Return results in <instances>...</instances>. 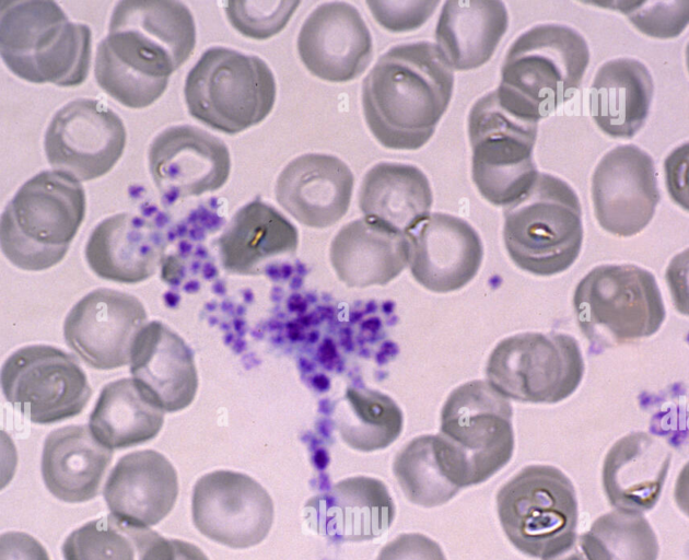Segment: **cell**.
<instances>
[{
    "mask_svg": "<svg viewBox=\"0 0 689 560\" xmlns=\"http://www.w3.org/2000/svg\"><path fill=\"white\" fill-rule=\"evenodd\" d=\"M196 45L194 16L180 1L121 0L97 45L94 74L110 97L130 108L154 103Z\"/></svg>",
    "mask_w": 689,
    "mask_h": 560,
    "instance_id": "obj_1",
    "label": "cell"
},
{
    "mask_svg": "<svg viewBox=\"0 0 689 560\" xmlns=\"http://www.w3.org/2000/svg\"><path fill=\"white\" fill-rule=\"evenodd\" d=\"M453 86L454 71L436 45L417 42L394 46L363 81L366 125L387 149H420L447 109Z\"/></svg>",
    "mask_w": 689,
    "mask_h": 560,
    "instance_id": "obj_2",
    "label": "cell"
},
{
    "mask_svg": "<svg viewBox=\"0 0 689 560\" xmlns=\"http://www.w3.org/2000/svg\"><path fill=\"white\" fill-rule=\"evenodd\" d=\"M512 407L488 382L455 388L441 411L433 452L445 478L459 490L487 481L514 451Z\"/></svg>",
    "mask_w": 689,
    "mask_h": 560,
    "instance_id": "obj_3",
    "label": "cell"
},
{
    "mask_svg": "<svg viewBox=\"0 0 689 560\" xmlns=\"http://www.w3.org/2000/svg\"><path fill=\"white\" fill-rule=\"evenodd\" d=\"M588 62L587 43L577 31L535 25L509 48L495 94L506 110L538 122L573 96Z\"/></svg>",
    "mask_w": 689,
    "mask_h": 560,
    "instance_id": "obj_4",
    "label": "cell"
},
{
    "mask_svg": "<svg viewBox=\"0 0 689 560\" xmlns=\"http://www.w3.org/2000/svg\"><path fill=\"white\" fill-rule=\"evenodd\" d=\"M0 50L5 66L33 83L75 86L89 74L92 32L51 0H3Z\"/></svg>",
    "mask_w": 689,
    "mask_h": 560,
    "instance_id": "obj_5",
    "label": "cell"
},
{
    "mask_svg": "<svg viewBox=\"0 0 689 560\" xmlns=\"http://www.w3.org/2000/svg\"><path fill=\"white\" fill-rule=\"evenodd\" d=\"M85 214L82 185L59 171L25 182L1 215V249L17 268L38 271L67 254Z\"/></svg>",
    "mask_w": 689,
    "mask_h": 560,
    "instance_id": "obj_6",
    "label": "cell"
},
{
    "mask_svg": "<svg viewBox=\"0 0 689 560\" xmlns=\"http://www.w3.org/2000/svg\"><path fill=\"white\" fill-rule=\"evenodd\" d=\"M503 238L521 269L546 277L567 270L577 258L583 241L576 192L563 179L538 173L530 187L505 206Z\"/></svg>",
    "mask_w": 689,
    "mask_h": 560,
    "instance_id": "obj_7",
    "label": "cell"
},
{
    "mask_svg": "<svg viewBox=\"0 0 689 560\" xmlns=\"http://www.w3.org/2000/svg\"><path fill=\"white\" fill-rule=\"evenodd\" d=\"M573 306L592 354L647 338L666 317L654 275L631 264L592 269L577 283Z\"/></svg>",
    "mask_w": 689,
    "mask_h": 560,
    "instance_id": "obj_8",
    "label": "cell"
},
{
    "mask_svg": "<svg viewBox=\"0 0 689 560\" xmlns=\"http://www.w3.org/2000/svg\"><path fill=\"white\" fill-rule=\"evenodd\" d=\"M276 93L273 73L261 58L221 46L201 55L184 86L189 114L229 135L261 122Z\"/></svg>",
    "mask_w": 689,
    "mask_h": 560,
    "instance_id": "obj_9",
    "label": "cell"
},
{
    "mask_svg": "<svg viewBox=\"0 0 689 560\" xmlns=\"http://www.w3.org/2000/svg\"><path fill=\"white\" fill-rule=\"evenodd\" d=\"M502 529L521 552L546 558L576 536L577 499L572 481L559 468L529 465L497 494Z\"/></svg>",
    "mask_w": 689,
    "mask_h": 560,
    "instance_id": "obj_10",
    "label": "cell"
},
{
    "mask_svg": "<svg viewBox=\"0 0 689 560\" xmlns=\"http://www.w3.org/2000/svg\"><path fill=\"white\" fill-rule=\"evenodd\" d=\"M538 122L518 117L499 102L495 91L480 97L468 116L472 179L494 206H507L534 183L533 160Z\"/></svg>",
    "mask_w": 689,
    "mask_h": 560,
    "instance_id": "obj_11",
    "label": "cell"
},
{
    "mask_svg": "<svg viewBox=\"0 0 689 560\" xmlns=\"http://www.w3.org/2000/svg\"><path fill=\"white\" fill-rule=\"evenodd\" d=\"M488 383L505 398L556 404L574 393L584 374L577 341L564 332H522L501 340L486 369Z\"/></svg>",
    "mask_w": 689,
    "mask_h": 560,
    "instance_id": "obj_12",
    "label": "cell"
},
{
    "mask_svg": "<svg viewBox=\"0 0 689 560\" xmlns=\"http://www.w3.org/2000/svg\"><path fill=\"white\" fill-rule=\"evenodd\" d=\"M1 388L10 404L38 424L79 415L92 394L78 360L45 345L13 352L2 365Z\"/></svg>",
    "mask_w": 689,
    "mask_h": 560,
    "instance_id": "obj_13",
    "label": "cell"
},
{
    "mask_svg": "<svg viewBox=\"0 0 689 560\" xmlns=\"http://www.w3.org/2000/svg\"><path fill=\"white\" fill-rule=\"evenodd\" d=\"M273 514L270 494L248 475L214 470L194 486L191 515L196 528L230 548L243 549L261 542L271 529Z\"/></svg>",
    "mask_w": 689,
    "mask_h": 560,
    "instance_id": "obj_14",
    "label": "cell"
},
{
    "mask_svg": "<svg viewBox=\"0 0 689 560\" xmlns=\"http://www.w3.org/2000/svg\"><path fill=\"white\" fill-rule=\"evenodd\" d=\"M126 128L104 103L78 98L52 117L44 140L47 161L55 171L77 180H91L108 173L126 145Z\"/></svg>",
    "mask_w": 689,
    "mask_h": 560,
    "instance_id": "obj_15",
    "label": "cell"
},
{
    "mask_svg": "<svg viewBox=\"0 0 689 560\" xmlns=\"http://www.w3.org/2000/svg\"><path fill=\"white\" fill-rule=\"evenodd\" d=\"M592 200L595 217L605 231L622 237L640 233L659 201L651 155L634 144L608 151L593 173Z\"/></svg>",
    "mask_w": 689,
    "mask_h": 560,
    "instance_id": "obj_16",
    "label": "cell"
},
{
    "mask_svg": "<svg viewBox=\"0 0 689 560\" xmlns=\"http://www.w3.org/2000/svg\"><path fill=\"white\" fill-rule=\"evenodd\" d=\"M145 320L138 298L101 288L70 310L63 324L65 340L87 365L112 370L129 363L133 340Z\"/></svg>",
    "mask_w": 689,
    "mask_h": 560,
    "instance_id": "obj_17",
    "label": "cell"
},
{
    "mask_svg": "<svg viewBox=\"0 0 689 560\" xmlns=\"http://www.w3.org/2000/svg\"><path fill=\"white\" fill-rule=\"evenodd\" d=\"M149 168L164 205L221 188L231 171L230 152L218 137L190 125L160 132L149 149Z\"/></svg>",
    "mask_w": 689,
    "mask_h": 560,
    "instance_id": "obj_18",
    "label": "cell"
},
{
    "mask_svg": "<svg viewBox=\"0 0 689 560\" xmlns=\"http://www.w3.org/2000/svg\"><path fill=\"white\" fill-rule=\"evenodd\" d=\"M303 65L315 77L348 82L360 77L373 54L371 33L360 12L343 1L318 5L297 36Z\"/></svg>",
    "mask_w": 689,
    "mask_h": 560,
    "instance_id": "obj_19",
    "label": "cell"
},
{
    "mask_svg": "<svg viewBox=\"0 0 689 560\" xmlns=\"http://www.w3.org/2000/svg\"><path fill=\"white\" fill-rule=\"evenodd\" d=\"M406 236L411 273L430 291H456L480 268L483 257L480 236L458 217L434 212Z\"/></svg>",
    "mask_w": 689,
    "mask_h": 560,
    "instance_id": "obj_20",
    "label": "cell"
},
{
    "mask_svg": "<svg viewBox=\"0 0 689 560\" xmlns=\"http://www.w3.org/2000/svg\"><path fill=\"white\" fill-rule=\"evenodd\" d=\"M353 184L351 170L339 158L306 153L281 171L275 191L279 205L296 221L324 229L347 213Z\"/></svg>",
    "mask_w": 689,
    "mask_h": 560,
    "instance_id": "obj_21",
    "label": "cell"
},
{
    "mask_svg": "<svg viewBox=\"0 0 689 560\" xmlns=\"http://www.w3.org/2000/svg\"><path fill=\"white\" fill-rule=\"evenodd\" d=\"M129 363L132 381L161 410L178 411L194 400L198 377L192 351L164 324L153 320L140 329Z\"/></svg>",
    "mask_w": 689,
    "mask_h": 560,
    "instance_id": "obj_22",
    "label": "cell"
},
{
    "mask_svg": "<svg viewBox=\"0 0 689 560\" xmlns=\"http://www.w3.org/2000/svg\"><path fill=\"white\" fill-rule=\"evenodd\" d=\"M103 495L117 521L148 528L160 523L174 508L178 495L177 472L156 451L132 452L112 469Z\"/></svg>",
    "mask_w": 689,
    "mask_h": 560,
    "instance_id": "obj_23",
    "label": "cell"
},
{
    "mask_svg": "<svg viewBox=\"0 0 689 560\" xmlns=\"http://www.w3.org/2000/svg\"><path fill=\"white\" fill-rule=\"evenodd\" d=\"M310 525L337 541L370 540L392 525L395 504L383 481L358 476L343 479L305 506Z\"/></svg>",
    "mask_w": 689,
    "mask_h": 560,
    "instance_id": "obj_24",
    "label": "cell"
},
{
    "mask_svg": "<svg viewBox=\"0 0 689 560\" xmlns=\"http://www.w3.org/2000/svg\"><path fill=\"white\" fill-rule=\"evenodd\" d=\"M153 211L118 213L94 228L85 245V258L97 276L137 283L155 272L164 242L156 220L150 218Z\"/></svg>",
    "mask_w": 689,
    "mask_h": 560,
    "instance_id": "obj_25",
    "label": "cell"
},
{
    "mask_svg": "<svg viewBox=\"0 0 689 560\" xmlns=\"http://www.w3.org/2000/svg\"><path fill=\"white\" fill-rule=\"evenodd\" d=\"M672 453L645 432L619 439L608 451L603 465V487L617 510L643 513L657 503Z\"/></svg>",
    "mask_w": 689,
    "mask_h": 560,
    "instance_id": "obj_26",
    "label": "cell"
},
{
    "mask_svg": "<svg viewBox=\"0 0 689 560\" xmlns=\"http://www.w3.org/2000/svg\"><path fill=\"white\" fill-rule=\"evenodd\" d=\"M295 226L273 206L256 198L243 206L217 241L223 267L237 275H260L277 258L293 255Z\"/></svg>",
    "mask_w": 689,
    "mask_h": 560,
    "instance_id": "obj_27",
    "label": "cell"
},
{
    "mask_svg": "<svg viewBox=\"0 0 689 560\" xmlns=\"http://www.w3.org/2000/svg\"><path fill=\"white\" fill-rule=\"evenodd\" d=\"M330 261L348 287L386 284L409 265L406 235L366 218L343 225L330 245Z\"/></svg>",
    "mask_w": 689,
    "mask_h": 560,
    "instance_id": "obj_28",
    "label": "cell"
},
{
    "mask_svg": "<svg viewBox=\"0 0 689 560\" xmlns=\"http://www.w3.org/2000/svg\"><path fill=\"white\" fill-rule=\"evenodd\" d=\"M113 450L101 444L86 425L54 430L44 442L42 476L57 499L80 503L98 494Z\"/></svg>",
    "mask_w": 689,
    "mask_h": 560,
    "instance_id": "obj_29",
    "label": "cell"
},
{
    "mask_svg": "<svg viewBox=\"0 0 689 560\" xmlns=\"http://www.w3.org/2000/svg\"><path fill=\"white\" fill-rule=\"evenodd\" d=\"M507 26L500 0H448L436 24V47L452 69L472 70L492 57Z\"/></svg>",
    "mask_w": 689,
    "mask_h": 560,
    "instance_id": "obj_30",
    "label": "cell"
},
{
    "mask_svg": "<svg viewBox=\"0 0 689 560\" xmlns=\"http://www.w3.org/2000/svg\"><path fill=\"white\" fill-rule=\"evenodd\" d=\"M432 189L414 165L381 162L364 175L359 207L364 218L407 235L429 215Z\"/></svg>",
    "mask_w": 689,
    "mask_h": 560,
    "instance_id": "obj_31",
    "label": "cell"
},
{
    "mask_svg": "<svg viewBox=\"0 0 689 560\" xmlns=\"http://www.w3.org/2000/svg\"><path fill=\"white\" fill-rule=\"evenodd\" d=\"M654 92L652 75L633 58L606 61L596 72L589 109L596 125L614 138H632L644 125Z\"/></svg>",
    "mask_w": 689,
    "mask_h": 560,
    "instance_id": "obj_32",
    "label": "cell"
},
{
    "mask_svg": "<svg viewBox=\"0 0 689 560\" xmlns=\"http://www.w3.org/2000/svg\"><path fill=\"white\" fill-rule=\"evenodd\" d=\"M164 411L153 405L130 378L104 386L90 416L89 428L104 446L126 448L155 438Z\"/></svg>",
    "mask_w": 689,
    "mask_h": 560,
    "instance_id": "obj_33",
    "label": "cell"
},
{
    "mask_svg": "<svg viewBox=\"0 0 689 560\" xmlns=\"http://www.w3.org/2000/svg\"><path fill=\"white\" fill-rule=\"evenodd\" d=\"M336 421L342 440L362 452L387 447L402 429L398 405L372 389L348 388L337 408Z\"/></svg>",
    "mask_w": 689,
    "mask_h": 560,
    "instance_id": "obj_34",
    "label": "cell"
},
{
    "mask_svg": "<svg viewBox=\"0 0 689 560\" xmlns=\"http://www.w3.org/2000/svg\"><path fill=\"white\" fill-rule=\"evenodd\" d=\"M393 470L406 498L417 505L439 506L459 491L437 465L433 435H421L406 444L396 455Z\"/></svg>",
    "mask_w": 689,
    "mask_h": 560,
    "instance_id": "obj_35",
    "label": "cell"
},
{
    "mask_svg": "<svg viewBox=\"0 0 689 560\" xmlns=\"http://www.w3.org/2000/svg\"><path fill=\"white\" fill-rule=\"evenodd\" d=\"M586 535L599 560H657L659 546L640 513L615 510L603 514Z\"/></svg>",
    "mask_w": 689,
    "mask_h": 560,
    "instance_id": "obj_36",
    "label": "cell"
},
{
    "mask_svg": "<svg viewBox=\"0 0 689 560\" xmlns=\"http://www.w3.org/2000/svg\"><path fill=\"white\" fill-rule=\"evenodd\" d=\"M143 529L112 515L96 518L66 538L62 555L65 560H138Z\"/></svg>",
    "mask_w": 689,
    "mask_h": 560,
    "instance_id": "obj_37",
    "label": "cell"
},
{
    "mask_svg": "<svg viewBox=\"0 0 689 560\" xmlns=\"http://www.w3.org/2000/svg\"><path fill=\"white\" fill-rule=\"evenodd\" d=\"M299 3L289 0L227 1L225 13L232 26L244 36L266 39L284 28Z\"/></svg>",
    "mask_w": 689,
    "mask_h": 560,
    "instance_id": "obj_38",
    "label": "cell"
},
{
    "mask_svg": "<svg viewBox=\"0 0 689 560\" xmlns=\"http://www.w3.org/2000/svg\"><path fill=\"white\" fill-rule=\"evenodd\" d=\"M631 5L632 2H630ZM640 8H627L624 12L632 23L649 36L667 38L677 36L688 22L687 1L672 2H638Z\"/></svg>",
    "mask_w": 689,
    "mask_h": 560,
    "instance_id": "obj_39",
    "label": "cell"
},
{
    "mask_svg": "<svg viewBox=\"0 0 689 560\" xmlns=\"http://www.w3.org/2000/svg\"><path fill=\"white\" fill-rule=\"evenodd\" d=\"M375 20L390 32L419 28L432 15L439 1L425 0H369Z\"/></svg>",
    "mask_w": 689,
    "mask_h": 560,
    "instance_id": "obj_40",
    "label": "cell"
},
{
    "mask_svg": "<svg viewBox=\"0 0 689 560\" xmlns=\"http://www.w3.org/2000/svg\"><path fill=\"white\" fill-rule=\"evenodd\" d=\"M138 560H209L196 545L144 528L141 536Z\"/></svg>",
    "mask_w": 689,
    "mask_h": 560,
    "instance_id": "obj_41",
    "label": "cell"
},
{
    "mask_svg": "<svg viewBox=\"0 0 689 560\" xmlns=\"http://www.w3.org/2000/svg\"><path fill=\"white\" fill-rule=\"evenodd\" d=\"M376 560H446V557L435 540L420 533H410L385 545Z\"/></svg>",
    "mask_w": 689,
    "mask_h": 560,
    "instance_id": "obj_42",
    "label": "cell"
},
{
    "mask_svg": "<svg viewBox=\"0 0 689 560\" xmlns=\"http://www.w3.org/2000/svg\"><path fill=\"white\" fill-rule=\"evenodd\" d=\"M542 560H592L580 535L563 549L554 552Z\"/></svg>",
    "mask_w": 689,
    "mask_h": 560,
    "instance_id": "obj_43",
    "label": "cell"
}]
</instances>
